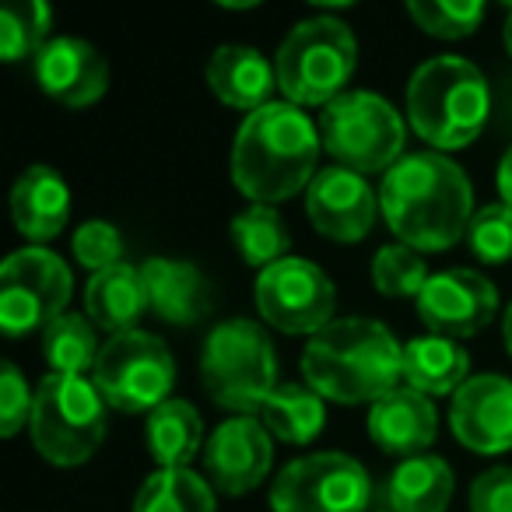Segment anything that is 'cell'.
Masks as SVG:
<instances>
[{
    "mask_svg": "<svg viewBox=\"0 0 512 512\" xmlns=\"http://www.w3.org/2000/svg\"><path fill=\"white\" fill-rule=\"evenodd\" d=\"M379 211L404 246L439 253L467 235L474 221V190L467 172L449 155L414 151L383 176Z\"/></svg>",
    "mask_w": 512,
    "mask_h": 512,
    "instance_id": "1",
    "label": "cell"
},
{
    "mask_svg": "<svg viewBox=\"0 0 512 512\" xmlns=\"http://www.w3.org/2000/svg\"><path fill=\"white\" fill-rule=\"evenodd\" d=\"M320 127L292 102H267L246 113L232 141V179L253 204H285L316 179Z\"/></svg>",
    "mask_w": 512,
    "mask_h": 512,
    "instance_id": "2",
    "label": "cell"
},
{
    "mask_svg": "<svg viewBox=\"0 0 512 512\" xmlns=\"http://www.w3.org/2000/svg\"><path fill=\"white\" fill-rule=\"evenodd\" d=\"M302 376L323 400L376 404L404 379V348L379 320L344 316L309 337Z\"/></svg>",
    "mask_w": 512,
    "mask_h": 512,
    "instance_id": "3",
    "label": "cell"
},
{
    "mask_svg": "<svg viewBox=\"0 0 512 512\" xmlns=\"http://www.w3.org/2000/svg\"><path fill=\"white\" fill-rule=\"evenodd\" d=\"M491 116V88L463 57H432L407 81V120L435 151H460Z\"/></svg>",
    "mask_w": 512,
    "mask_h": 512,
    "instance_id": "4",
    "label": "cell"
},
{
    "mask_svg": "<svg viewBox=\"0 0 512 512\" xmlns=\"http://www.w3.org/2000/svg\"><path fill=\"white\" fill-rule=\"evenodd\" d=\"M200 379L218 407L235 418H256L278 390V355L271 334L246 316L218 323L200 348Z\"/></svg>",
    "mask_w": 512,
    "mask_h": 512,
    "instance_id": "5",
    "label": "cell"
},
{
    "mask_svg": "<svg viewBox=\"0 0 512 512\" xmlns=\"http://www.w3.org/2000/svg\"><path fill=\"white\" fill-rule=\"evenodd\" d=\"M358 67L355 32L341 18L316 15L299 22L278 46L274 74L292 106H330L344 95Z\"/></svg>",
    "mask_w": 512,
    "mask_h": 512,
    "instance_id": "6",
    "label": "cell"
},
{
    "mask_svg": "<svg viewBox=\"0 0 512 512\" xmlns=\"http://www.w3.org/2000/svg\"><path fill=\"white\" fill-rule=\"evenodd\" d=\"M109 428V404L88 376H46L32 407V446L53 467H81L99 453Z\"/></svg>",
    "mask_w": 512,
    "mask_h": 512,
    "instance_id": "7",
    "label": "cell"
},
{
    "mask_svg": "<svg viewBox=\"0 0 512 512\" xmlns=\"http://www.w3.org/2000/svg\"><path fill=\"white\" fill-rule=\"evenodd\" d=\"M323 151L351 172H390L400 162L407 127L400 113L376 92H344L320 113Z\"/></svg>",
    "mask_w": 512,
    "mask_h": 512,
    "instance_id": "8",
    "label": "cell"
},
{
    "mask_svg": "<svg viewBox=\"0 0 512 512\" xmlns=\"http://www.w3.org/2000/svg\"><path fill=\"white\" fill-rule=\"evenodd\" d=\"M92 379L113 411L151 414L165 400H172L169 393L176 386V358L162 337L148 330H127L102 344Z\"/></svg>",
    "mask_w": 512,
    "mask_h": 512,
    "instance_id": "9",
    "label": "cell"
},
{
    "mask_svg": "<svg viewBox=\"0 0 512 512\" xmlns=\"http://www.w3.org/2000/svg\"><path fill=\"white\" fill-rule=\"evenodd\" d=\"M74 292L71 267L46 246H25L0 267V327L8 337L50 327Z\"/></svg>",
    "mask_w": 512,
    "mask_h": 512,
    "instance_id": "10",
    "label": "cell"
},
{
    "mask_svg": "<svg viewBox=\"0 0 512 512\" xmlns=\"http://www.w3.org/2000/svg\"><path fill=\"white\" fill-rule=\"evenodd\" d=\"M369 498V470L344 453L299 456L271 484L274 512H369Z\"/></svg>",
    "mask_w": 512,
    "mask_h": 512,
    "instance_id": "11",
    "label": "cell"
},
{
    "mask_svg": "<svg viewBox=\"0 0 512 512\" xmlns=\"http://www.w3.org/2000/svg\"><path fill=\"white\" fill-rule=\"evenodd\" d=\"M256 309L281 334L316 337L334 323L337 292L334 281L313 260L288 256L256 278Z\"/></svg>",
    "mask_w": 512,
    "mask_h": 512,
    "instance_id": "12",
    "label": "cell"
},
{
    "mask_svg": "<svg viewBox=\"0 0 512 512\" xmlns=\"http://www.w3.org/2000/svg\"><path fill=\"white\" fill-rule=\"evenodd\" d=\"M498 313V288L484 274L453 267L428 278L425 292L418 295V320L432 334L463 341L484 330Z\"/></svg>",
    "mask_w": 512,
    "mask_h": 512,
    "instance_id": "13",
    "label": "cell"
},
{
    "mask_svg": "<svg viewBox=\"0 0 512 512\" xmlns=\"http://www.w3.org/2000/svg\"><path fill=\"white\" fill-rule=\"evenodd\" d=\"M274 442L260 418L221 421L204 446V474L221 495H249L271 474Z\"/></svg>",
    "mask_w": 512,
    "mask_h": 512,
    "instance_id": "14",
    "label": "cell"
},
{
    "mask_svg": "<svg viewBox=\"0 0 512 512\" xmlns=\"http://www.w3.org/2000/svg\"><path fill=\"white\" fill-rule=\"evenodd\" d=\"M306 214L320 235L334 242H362L379 214V193L362 172L344 165L320 169L306 190Z\"/></svg>",
    "mask_w": 512,
    "mask_h": 512,
    "instance_id": "15",
    "label": "cell"
},
{
    "mask_svg": "<svg viewBox=\"0 0 512 512\" xmlns=\"http://www.w3.org/2000/svg\"><path fill=\"white\" fill-rule=\"evenodd\" d=\"M449 425L470 453L495 456L512 449V379L498 372L470 376L453 393Z\"/></svg>",
    "mask_w": 512,
    "mask_h": 512,
    "instance_id": "16",
    "label": "cell"
},
{
    "mask_svg": "<svg viewBox=\"0 0 512 512\" xmlns=\"http://www.w3.org/2000/svg\"><path fill=\"white\" fill-rule=\"evenodd\" d=\"M36 81L53 102L85 109L99 102L109 88V64L92 43L78 36H57L32 60Z\"/></svg>",
    "mask_w": 512,
    "mask_h": 512,
    "instance_id": "17",
    "label": "cell"
},
{
    "mask_svg": "<svg viewBox=\"0 0 512 512\" xmlns=\"http://www.w3.org/2000/svg\"><path fill=\"white\" fill-rule=\"evenodd\" d=\"M435 435H439V411L432 397L411 386H397L369 407V439L390 456L400 460L421 456L435 442Z\"/></svg>",
    "mask_w": 512,
    "mask_h": 512,
    "instance_id": "18",
    "label": "cell"
},
{
    "mask_svg": "<svg viewBox=\"0 0 512 512\" xmlns=\"http://www.w3.org/2000/svg\"><path fill=\"white\" fill-rule=\"evenodd\" d=\"M144 288H148V306L162 323L172 327H193L211 313V285L204 271L190 260H172V256H151L141 267Z\"/></svg>",
    "mask_w": 512,
    "mask_h": 512,
    "instance_id": "19",
    "label": "cell"
},
{
    "mask_svg": "<svg viewBox=\"0 0 512 512\" xmlns=\"http://www.w3.org/2000/svg\"><path fill=\"white\" fill-rule=\"evenodd\" d=\"M15 228L32 242H50L64 232L71 218V190L53 165H29L11 190Z\"/></svg>",
    "mask_w": 512,
    "mask_h": 512,
    "instance_id": "20",
    "label": "cell"
},
{
    "mask_svg": "<svg viewBox=\"0 0 512 512\" xmlns=\"http://www.w3.org/2000/svg\"><path fill=\"white\" fill-rule=\"evenodd\" d=\"M207 85L225 106L253 109L267 106V95L278 85L274 64L253 46H218L207 60Z\"/></svg>",
    "mask_w": 512,
    "mask_h": 512,
    "instance_id": "21",
    "label": "cell"
},
{
    "mask_svg": "<svg viewBox=\"0 0 512 512\" xmlns=\"http://www.w3.org/2000/svg\"><path fill=\"white\" fill-rule=\"evenodd\" d=\"M85 309H88V320L113 337L137 330L141 316L151 309L141 267L116 264L109 271L92 274V281L85 288Z\"/></svg>",
    "mask_w": 512,
    "mask_h": 512,
    "instance_id": "22",
    "label": "cell"
},
{
    "mask_svg": "<svg viewBox=\"0 0 512 512\" xmlns=\"http://www.w3.org/2000/svg\"><path fill=\"white\" fill-rule=\"evenodd\" d=\"M453 488V467L442 456L421 453L393 467V474L386 477L383 502L386 512H446Z\"/></svg>",
    "mask_w": 512,
    "mask_h": 512,
    "instance_id": "23",
    "label": "cell"
},
{
    "mask_svg": "<svg viewBox=\"0 0 512 512\" xmlns=\"http://www.w3.org/2000/svg\"><path fill=\"white\" fill-rule=\"evenodd\" d=\"M470 355L460 341L428 334L404 344V383L425 397H449L467 383Z\"/></svg>",
    "mask_w": 512,
    "mask_h": 512,
    "instance_id": "24",
    "label": "cell"
},
{
    "mask_svg": "<svg viewBox=\"0 0 512 512\" xmlns=\"http://www.w3.org/2000/svg\"><path fill=\"white\" fill-rule=\"evenodd\" d=\"M144 442L158 470H179L204 449V418L190 400L172 397L148 414Z\"/></svg>",
    "mask_w": 512,
    "mask_h": 512,
    "instance_id": "25",
    "label": "cell"
},
{
    "mask_svg": "<svg viewBox=\"0 0 512 512\" xmlns=\"http://www.w3.org/2000/svg\"><path fill=\"white\" fill-rule=\"evenodd\" d=\"M260 421H264V428L274 439L288 442V446H306L323 432L327 404L309 386L281 383L264 404V411H260Z\"/></svg>",
    "mask_w": 512,
    "mask_h": 512,
    "instance_id": "26",
    "label": "cell"
},
{
    "mask_svg": "<svg viewBox=\"0 0 512 512\" xmlns=\"http://www.w3.org/2000/svg\"><path fill=\"white\" fill-rule=\"evenodd\" d=\"M232 242H235V249H239L242 264L264 267L267 271V267L288 260L292 232H288V225L278 214V207L249 204L246 211L232 218Z\"/></svg>",
    "mask_w": 512,
    "mask_h": 512,
    "instance_id": "27",
    "label": "cell"
},
{
    "mask_svg": "<svg viewBox=\"0 0 512 512\" xmlns=\"http://www.w3.org/2000/svg\"><path fill=\"white\" fill-rule=\"evenodd\" d=\"M99 355V334L88 316L64 313L43 330V358L53 376H88Z\"/></svg>",
    "mask_w": 512,
    "mask_h": 512,
    "instance_id": "28",
    "label": "cell"
},
{
    "mask_svg": "<svg viewBox=\"0 0 512 512\" xmlns=\"http://www.w3.org/2000/svg\"><path fill=\"white\" fill-rule=\"evenodd\" d=\"M134 512H214V488L190 467L155 470L137 491Z\"/></svg>",
    "mask_w": 512,
    "mask_h": 512,
    "instance_id": "29",
    "label": "cell"
},
{
    "mask_svg": "<svg viewBox=\"0 0 512 512\" xmlns=\"http://www.w3.org/2000/svg\"><path fill=\"white\" fill-rule=\"evenodd\" d=\"M50 25L53 11L43 0H11L8 8L0 11V57L8 64L18 60L39 57L46 43H50Z\"/></svg>",
    "mask_w": 512,
    "mask_h": 512,
    "instance_id": "30",
    "label": "cell"
},
{
    "mask_svg": "<svg viewBox=\"0 0 512 512\" xmlns=\"http://www.w3.org/2000/svg\"><path fill=\"white\" fill-rule=\"evenodd\" d=\"M428 267L421 260L418 249L404 246V242H393L383 246L372 260V281L386 299H418L428 285Z\"/></svg>",
    "mask_w": 512,
    "mask_h": 512,
    "instance_id": "31",
    "label": "cell"
},
{
    "mask_svg": "<svg viewBox=\"0 0 512 512\" xmlns=\"http://www.w3.org/2000/svg\"><path fill=\"white\" fill-rule=\"evenodd\" d=\"M407 15L421 32L435 39H463L481 25V0H411Z\"/></svg>",
    "mask_w": 512,
    "mask_h": 512,
    "instance_id": "32",
    "label": "cell"
},
{
    "mask_svg": "<svg viewBox=\"0 0 512 512\" xmlns=\"http://www.w3.org/2000/svg\"><path fill=\"white\" fill-rule=\"evenodd\" d=\"M467 246L481 264H509L512 260V207L484 204L467 228Z\"/></svg>",
    "mask_w": 512,
    "mask_h": 512,
    "instance_id": "33",
    "label": "cell"
},
{
    "mask_svg": "<svg viewBox=\"0 0 512 512\" xmlns=\"http://www.w3.org/2000/svg\"><path fill=\"white\" fill-rule=\"evenodd\" d=\"M71 246H74V260H78L81 267H88L92 274L123 264L120 228L109 225V221H102V218H92V221H85V225H78Z\"/></svg>",
    "mask_w": 512,
    "mask_h": 512,
    "instance_id": "34",
    "label": "cell"
},
{
    "mask_svg": "<svg viewBox=\"0 0 512 512\" xmlns=\"http://www.w3.org/2000/svg\"><path fill=\"white\" fill-rule=\"evenodd\" d=\"M32 407H36V393H29L22 369L15 362H4L0 365V435L15 439L32 421Z\"/></svg>",
    "mask_w": 512,
    "mask_h": 512,
    "instance_id": "35",
    "label": "cell"
},
{
    "mask_svg": "<svg viewBox=\"0 0 512 512\" xmlns=\"http://www.w3.org/2000/svg\"><path fill=\"white\" fill-rule=\"evenodd\" d=\"M470 512H512V467H491L470 484Z\"/></svg>",
    "mask_w": 512,
    "mask_h": 512,
    "instance_id": "36",
    "label": "cell"
},
{
    "mask_svg": "<svg viewBox=\"0 0 512 512\" xmlns=\"http://www.w3.org/2000/svg\"><path fill=\"white\" fill-rule=\"evenodd\" d=\"M495 183H498V197H502V204H509V207H512V148L505 151L502 162H498Z\"/></svg>",
    "mask_w": 512,
    "mask_h": 512,
    "instance_id": "37",
    "label": "cell"
},
{
    "mask_svg": "<svg viewBox=\"0 0 512 512\" xmlns=\"http://www.w3.org/2000/svg\"><path fill=\"white\" fill-rule=\"evenodd\" d=\"M502 341H505V351L512 355V302L505 309V320H502Z\"/></svg>",
    "mask_w": 512,
    "mask_h": 512,
    "instance_id": "38",
    "label": "cell"
},
{
    "mask_svg": "<svg viewBox=\"0 0 512 512\" xmlns=\"http://www.w3.org/2000/svg\"><path fill=\"white\" fill-rule=\"evenodd\" d=\"M502 39H505V50L512 57V4H509V15H505V29H502Z\"/></svg>",
    "mask_w": 512,
    "mask_h": 512,
    "instance_id": "39",
    "label": "cell"
}]
</instances>
